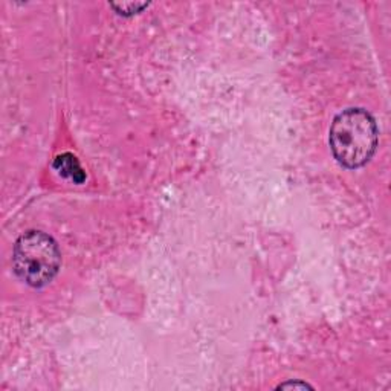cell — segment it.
<instances>
[{"label": "cell", "mask_w": 391, "mask_h": 391, "mask_svg": "<svg viewBox=\"0 0 391 391\" xmlns=\"http://www.w3.org/2000/svg\"><path fill=\"white\" fill-rule=\"evenodd\" d=\"M379 130L373 116L361 107H350L335 116L328 131L335 159L342 167H364L376 153Z\"/></svg>", "instance_id": "obj_1"}, {"label": "cell", "mask_w": 391, "mask_h": 391, "mask_svg": "<svg viewBox=\"0 0 391 391\" xmlns=\"http://www.w3.org/2000/svg\"><path fill=\"white\" fill-rule=\"evenodd\" d=\"M54 167H56V170L61 176L70 177L77 184L84 182V179H86L84 171L80 167V162L77 161V158L72 153H65V154L58 156L56 162H54Z\"/></svg>", "instance_id": "obj_3"}, {"label": "cell", "mask_w": 391, "mask_h": 391, "mask_svg": "<svg viewBox=\"0 0 391 391\" xmlns=\"http://www.w3.org/2000/svg\"><path fill=\"white\" fill-rule=\"evenodd\" d=\"M13 264L17 277L31 287H45L56 278L61 264L57 241L43 231H28L13 249Z\"/></svg>", "instance_id": "obj_2"}, {"label": "cell", "mask_w": 391, "mask_h": 391, "mask_svg": "<svg viewBox=\"0 0 391 391\" xmlns=\"http://www.w3.org/2000/svg\"><path fill=\"white\" fill-rule=\"evenodd\" d=\"M148 3H138V2H127V3H112V8H115L116 13L118 14H124L127 11L126 15H133V14H138L144 10V8H147Z\"/></svg>", "instance_id": "obj_4"}, {"label": "cell", "mask_w": 391, "mask_h": 391, "mask_svg": "<svg viewBox=\"0 0 391 391\" xmlns=\"http://www.w3.org/2000/svg\"><path fill=\"white\" fill-rule=\"evenodd\" d=\"M278 388H312L306 382H286V384H281Z\"/></svg>", "instance_id": "obj_5"}]
</instances>
